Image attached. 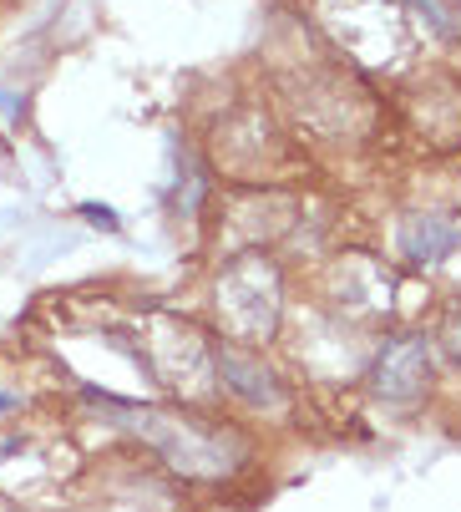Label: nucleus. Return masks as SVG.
<instances>
[{
  "label": "nucleus",
  "mask_w": 461,
  "mask_h": 512,
  "mask_svg": "<svg viewBox=\"0 0 461 512\" xmlns=\"http://www.w3.org/2000/svg\"><path fill=\"white\" fill-rule=\"evenodd\" d=\"M218 310L228 315V330H239L244 340H264L274 335V320H279V274L249 254V259H234L218 279Z\"/></svg>",
  "instance_id": "f257e3e1"
},
{
  "label": "nucleus",
  "mask_w": 461,
  "mask_h": 512,
  "mask_svg": "<svg viewBox=\"0 0 461 512\" xmlns=\"http://www.w3.org/2000/svg\"><path fill=\"white\" fill-rule=\"evenodd\" d=\"M426 381H431L426 345H421L416 335H406V340H391V345H386V355H380V365H375V391L386 396V401H401V406H411V401H421Z\"/></svg>",
  "instance_id": "f03ea898"
},
{
  "label": "nucleus",
  "mask_w": 461,
  "mask_h": 512,
  "mask_svg": "<svg viewBox=\"0 0 461 512\" xmlns=\"http://www.w3.org/2000/svg\"><path fill=\"white\" fill-rule=\"evenodd\" d=\"M218 381L234 396H244L249 406H279L284 401V386L274 381V371L244 350H218Z\"/></svg>",
  "instance_id": "7ed1b4c3"
},
{
  "label": "nucleus",
  "mask_w": 461,
  "mask_h": 512,
  "mask_svg": "<svg viewBox=\"0 0 461 512\" xmlns=\"http://www.w3.org/2000/svg\"><path fill=\"white\" fill-rule=\"evenodd\" d=\"M401 244L416 264H441L451 249H456V229L446 224L441 213H411L401 224Z\"/></svg>",
  "instance_id": "20e7f679"
}]
</instances>
